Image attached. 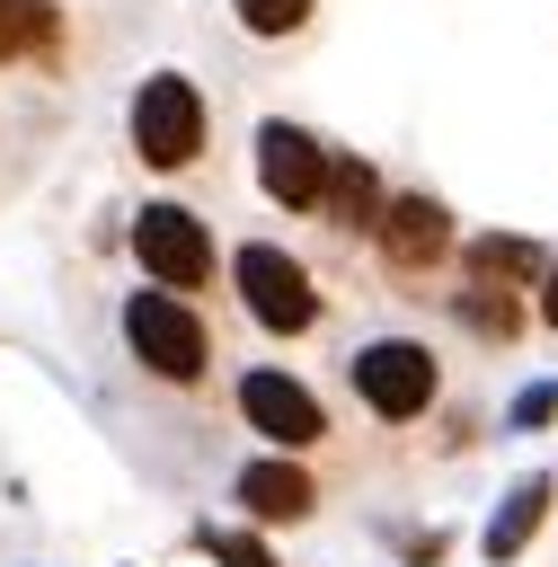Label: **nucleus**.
<instances>
[{"label":"nucleus","instance_id":"f257e3e1","mask_svg":"<svg viewBox=\"0 0 558 567\" xmlns=\"http://www.w3.org/2000/svg\"><path fill=\"white\" fill-rule=\"evenodd\" d=\"M124 354L151 372V381H168V390H195L204 372H213V328H204V310L186 301V292H124Z\"/></svg>","mask_w":558,"mask_h":567},{"label":"nucleus","instance_id":"f03ea898","mask_svg":"<svg viewBox=\"0 0 558 567\" xmlns=\"http://www.w3.org/2000/svg\"><path fill=\"white\" fill-rule=\"evenodd\" d=\"M345 390L372 425H416L434 399H443V363L425 337H363L345 354Z\"/></svg>","mask_w":558,"mask_h":567},{"label":"nucleus","instance_id":"7ed1b4c3","mask_svg":"<svg viewBox=\"0 0 558 567\" xmlns=\"http://www.w3.org/2000/svg\"><path fill=\"white\" fill-rule=\"evenodd\" d=\"M230 292H239V310H248L266 337H310V328L328 319L319 275H310L292 248H275V239H239V248H230Z\"/></svg>","mask_w":558,"mask_h":567},{"label":"nucleus","instance_id":"20e7f679","mask_svg":"<svg viewBox=\"0 0 558 567\" xmlns=\"http://www.w3.org/2000/svg\"><path fill=\"white\" fill-rule=\"evenodd\" d=\"M124 133H133L142 168L177 177V168L204 159V142H213V106H204V89H195L186 71H151V80L133 89V106H124Z\"/></svg>","mask_w":558,"mask_h":567},{"label":"nucleus","instance_id":"39448f33","mask_svg":"<svg viewBox=\"0 0 558 567\" xmlns=\"http://www.w3.org/2000/svg\"><path fill=\"white\" fill-rule=\"evenodd\" d=\"M372 257H381L390 284H425V275H443V266L461 257V221H452V204L425 195V186H399V195L381 204V221H372Z\"/></svg>","mask_w":558,"mask_h":567},{"label":"nucleus","instance_id":"423d86ee","mask_svg":"<svg viewBox=\"0 0 558 567\" xmlns=\"http://www.w3.org/2000/svg\"><path fill=\"white\" fill-rule=\"evenodd\" d=\"M230 408H239V425L266 443V452H310V443H328V408H319V390L301 381V372H283V363H248L239 381H230Z\"/></svg>","mask_w":558,"mask_h":567},{"label":"nucleus","instance_id":"0eeeda50","mask_svg":"<svg viewBox=\"0 0 558 567\" xmlns=\"http://www.w3.org/2000/svg\"><path fill=\"white\" fill-rule=\"evenodd\" d=\"M133 257H142V275H151L159 292H204L213 266H221L213 221L186 213V204H142V213H133Z\"/></svg>","mask_w":558,"mask_h":567},{"label":"nucleus","instance_id":"6e6552de","mask_svg":"<svg viewBox=\"0 0 558 567\" xmlns=\"http://www.w3.org/2000/svg\"><path fill=\"white\" fill-rule=\"evenodd\" d=\"M328 159H337V151H328L310 124H292V115H266V124H257V195H266L275 213H301V221H319Z\"/></svg>","mask_w":558,"mask_h":567},{"label":"nucleus","instance_id":"1a4fd4ad","mask_svg":"<svg viewBox=\"0 0 558 567\" xmlns=\"http://www.w3.org/2000/svg\"><path fill=\"white\" fill-rule=\"evenodd\" d=\"M230 505H239L257 532H292V523L319 514V478H310L292 452H257V461L230 470Z\"/></svg>","mask_w":558,"mask_h":567},{"label":"nucleus","instance_id":"9d476101","mask_svg":"<svg viewBox=\"0 0 558 567\" xmlns=\"http://www.w3.org/2000/svg\"><path fill=\"white\" fill-rule=\"evenodd\" d=\"M71 9L62 0H0V71H62Z\"/></svg>","mask_w":558,"mask_h":567},{"label":"nucleus","instance_id":"9b49d317","mask_svg":"<svg viewBox=\"0 0 558 567\" xmlns=\"http://www.w3.org/2000/svg\"><path fill=\"white\" fill-rule=\"evenodd\" d=\"M549 505H558V478L549 470H523L505 496H496V514H487V532H478V549H487V567H514L531 540H540V523H549Z\"/></svg>","mask_w":558,"mask_h":567},{"label":"nucleus","instance_id":"f8f14e48","mask_svg":"<svg viewBox=\"0 0 558 567\" xmlns=\"http://www.w3.org/2000/svg\"><path fill=\"white\" fill-rule=\"evenodd\" d=\"M381 204H390V186H381V168H372L363 151H337V159H328V195H319V221H328L337 239H372V221H381Z\"/></svg>","mask_w":558,"mask_h":567},{"label":"nucleus","instance_id":"ddd939ff","mask_svg":"<svg viewBox=\"0 0 558 567\" xmlns=\"http://www.w3.org/2000/svg\"><path fill=\"white\" fill-rule=\"evenodd\" d=\"M549 275V248L523 239V230H478L461 239V284H505V292H540Z\"/></svg>","mask_w":558,"mask_h":567},{"label":"nucleus","instance_id":"4468645a","mask_svg":"<svg viewBox=\"0 0 558 567\" xmlns=\"http://www.w3.org/2000/svg\"><path fill=\"white\" fill-rule=\"evenodd\" d=\"M452 319L478 337V346H514L531 328V292H505V284H461L452 292Z\"/></svg>","mask_w":558,"mask_h":567},{"label":"nucleus","instance_id":"2eb2a0df","mask_svg":"<svg viewBox=\"0 0 558 567\" xmlns=\"http://www.w3.org/2000/svg\"><path fill=\"white\" fill-rule=\"evenodd\" d=\"M195 549H204L213 567H283V558H275V540H266L257 523H204V532H195Z\"/></svg>","mask_w":558,"mask_h":567},{"label":"nucleus","instance_id":"dca6fc26","mask_svg":"<svg viewBox=\"0 0 558 567\" xmlns=\"http://www.w3.org/2000/svg\"><path fill=\"white\" fill-rule=\"evenodd\" d=\"M310 9H319V0H230L239 35H257V44H283V35H301V27H310Z\"/></svg>","mask_w":558,"mask_h":567},{"label":"nucleus","instance_id":"f3484780","mask_svg":"<svg viewBox=\"0 0 558 567\" xmlns=\"http://www.w3.org/2000/svg\"><path fill=\"white\" fill-rule=\"evenodd\" d=\"M549 416H558V381H531V390H514V408H505L514 434H540Z\"/></svg>","mask_w":558,"mask_h":567},{"label":"nucleus","instance_id":"a211bd4d","mask_svg":"<svg viewBox=\"0 0 558 567\" xmlns=\"http://www.w3.org/2000/svg\"><path fill=\"white\" fill-rule=\"evenodd\" d=\"M399 558H407V567H443V558H452V532H434V523H425V532H399Z\"/></svg>","mask_w":558,"mask_h":567},{"label":"nucleus","instance_id":"6ab92c4d","mask_svg":"<svg viewBox=\"0 0 558 567\" xmlns=\"http://www.w3.org/2000/svg\"><path fill=\"white\" fill-rule=\"evenodd\" d=\"M531 319L558 337V248H549V275H540V292H531Z\"/></svg>","mask_w":558,"mask_h":567}]
</instances>
